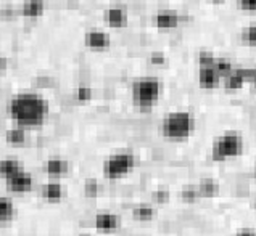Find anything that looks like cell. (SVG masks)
I'll return each mask as SVG.
<instances>
[{
	"label": "cell",
	"instance_id": "obj_26",
	"mask_svg": "<svg viewBox=\"0 0 256 236\" xmlns=\"http://www.w3.org/2000/svg\"><path fill=\"white\" fill-rule=\"evenodd\" d=\"M76 98L79 101H89L92 98V88L90 87H87V85H81V87H78V90H76Z\"/></svg>",
	"mask_w": 256,
	"mask_h": 236
},
{
	"label": "cell",
	"instance_id": "obj_32",
	"mask_svg": "<svg viewBox=\"0 0 256 236\" xmlns=\"http://www.w3.org/2000/svg\"><path fill=\"white\" fill-rule=\"evenodd\" d=\"M253 177H254V180H256V162H254V167H253Z\"/></svg>",
	"mask_w": 256,
	"mask_h": 236
},
{
	"label": "cell",
	"instance_id": "obj_14",
	"mask_svg": "<svg viewBox=\"0 0 256 236\" xmlns=\"http://www.w3.org/2000/svg\"><path fill=\"white\" fill-rule=\"evenodd\" d=\"M153 21H155V26L160 29H174L179 26L180 16L178 13H172V11H162L156 14Z\"/></svg>",
	"mask_w": 256,
	"mask_h": 236
},
{
	"label": "cell",
	"instance_id": "obj_13",
	"mask_svg": "<svg viewBox=\"0 0 256 236\" xmlns=\"http://www.w3.org/2000/svg\"><path fill=\"white\" fill-rule=\"evenodd\" d=\"M196 188H198L200 198H216L221 191V185L216 179H202L198 183H196Z\"/></svg>",
	"mask_w": 256,
	"mask_h": 236
},
{
	"label": "cell",
	"instance_id": "obj_25",
	"mask_svg": "<svg viewBox=\"0 0 256 236\" xmlns=\"http://www.w3.org/2000/svg\"><path fill=\"white\" fill-rule=\"evenodd\" d=\"M152 199H153V203H156V204H166V203H170L171 193L166 188H158L152 193Z\"/></svg>",
	"mask_w": 256,
	"mask_h": 236
},
{
	"label": "cell",
	"instance_id": "obj_27",
	"mask_svg": "<svg viewBox=\"0 0 256 236\" xmlns=\"http://www.w3.org/2000/svg\"><path fill=\"white\" fill-rule=\"evenodd\" d=\"M98 190H100V187H98L97 180H87V182L84 183V191H86V195H87V196H90V198L97 196Z\"/></svg>",
	"mask_w": 256,
	"mask_h": 236
},
{
	"label": "cell",
	"instance_id": "obj_12",
	"mask_svg": "<svg viewBox=\"0 0 256 236\" xmlns=\"http://www.w3.org/2000/svg\"><path fill=\"white\" fill-rule=\"evenodd\" d=\"M24 169H23V164L18 161V159H14V158H4L2 161H0V177L6 182V180H10L12 177H14L16 174L20 172H23Z\"/></svg>",
	"mask_w": 256,
	"mask_h": 236
},
{
	"label": "cell",
	"instance_id": "obj_16",
	"mask_svg": "<svg viewBox=\"0 0 256 236\" xmlns=\"http://www.w3.org/2000/svg\"><path fill=\"white\" fill-rule=\"evenodd\" d=\"M16 216V208L10 198L0 196V224L12 222Z\"/></svg>",
	"mask_w": 256,
	"mask_h": 236
},
{
	"label": "cell",
	"instance_id": "obj_29",
	"mask_svg": "<svg viewBox=\"0 0 256 236\" xmlns=\"http://www.w3.org/2000/svg\"><path fill=\"white\" fill-rule=\"evenodd\" d=\"M150 61H152L153 64H164V63H166V58H164V55H162V53H153V55L150 56Z\"/></svg>",
	"mask_w": 256,
	"mask_h": 236
},
{
	"label": "cell",
	"instance_id": "obj_2",
	"mask_svg": "<svg viewBox=\"0 0 256 236\" xmlns=\"http://www.w3.org/2000/svg\"><path fill=\"white\" fill-rule=\"evenodd\" d=\"M195 130V117L188 111H172L163 117L160 124V134L168 140L182 142Z\"/></svg>",
	"mask_w": 256,
	"mask_h": 236
},
{
	"label": "cell",
	"instance_id": "obj_20",
	"mask_svg": "<svg viewBox=\"0 0 256 236\" xmlns=\"http://www.w3.org/2000/svg\"><path fill=\"white\" fill-rule=\"evenodd\" d=\"M224 87L228 88V90H238V88H242L245 85V80L242 79V76L238 74V72L234 69L232 74H229L224 80Z\"/></svg>",
	"mask_w": 256,
	"mask_h": 236
},
{
	"label": "cell",
	"instance_id": "obj_35",
	"mask_svg": "<svg viewBox=\"0 0 256 236\" xmlns=\"http://www.w3.org/2000/svg\"><path fill=\"white\" fill-rule=\"evenodd\" d=\"M254 208H256V201H254Z\"/></svg>",
	"mask_w": 256,
	"mask_h": 236
},
{
	"label": "cell",
	"instance_id": "obj_4",
	"mask_svg": "<svg viewBox=\"0 0 256 236\" xmlns=\"http://www.w3.org/2000/svg\"><path fill=\"white\" fill-rule=\"evenodd\" d=\"M162 95V82L155 77H142L132 84V101L140 109H150Z\"/></svg>",
	"mask_w": 256,
	"mask_h": 236
},
{
	"label": "cell",
	"instance_id": "obj_34",
	"mask_svg": "<svg viewBox=\"0 0 256 236\" xmlns=\"http://www.w3.org/2000/svg\"><path fill=\"white\" fill-rule=\"evenodd\" d=\"M79 236H90L89 233H82V235H79Z\"/></svg>",
	"mask_w": 256,
	"mask_h": 236
},
{
	"label": "cell",
	"instance_id": "obj_11",
	"mask_svg": "<svg viewBox=\"0 0 256 236\" xmlns=\"http://www.w3.org/2000/svg\"><path fill=\"white\" fill-rule=\"evenodd\" d=\"M84 42H86L87 47H90L94 50H104V48L110 47L108 34H105L104 31H97V29L87 32L86 37H84Z\"/></svg>",
	"mask_w": 256,
	"mask_h": 236
},
{
	"label": "cell",
	"instance_id": "obj_28",
	"mask_svg": "<svg viewBox=\"0 0 256 236\" xmlns=\"http://www.w3.org/2000/svg\"><path fill=\"white\" fill-rule=\"evenodd\" d=\"M237 3L244 11H256V0H237Z\"/></svg>",
	"mask_w": 256,
	"mask_h": 236
},
{
	"label": "cell",
	"instance_id": "obj_5",
	"mask_svg": "<svg viewBox=\"0 0 256 236\" xmlns=\"http://www.w3.org/2000/svg\"><path fill=\"white\" fill-rule=\"evenodd\" d=\"M136 164H137L136 156L132 153H128V151L116 153L104 161L102 172H104V177L106 180H120L132 172Z\"/></svg>",
	"mask_w": 256,
	"mask_h": 236
},
{
	"label": "cell",
	"instance_id": "obj_24",
	"mask_svg": "<svg viewBox=\"0 0 256 236\" xmlns=\"http://www.w3.org/2000/svg\"><path fill=\"white\" fill-rule=\"evenodd\" d=\"M240 37H242V40L246 43V45L256 47V24H252V26L245 27Z\"/></svg>",
	"mask_w": 256,
	"mask_h": 236
},
{
	"label": "cell",
	"instance_id": "obj_19",
	"mask_svg": "<svg viewBox=\"0 0 256 236\" xmlns=\"http://www.w3.org/2000/svg\"><path fill=\"white\" fill-rule=\"evenodd\" d=\"M5 140L8 143L12 145H23L26 142V132L24 129H21V127H14V129H10V130H6V134H5Z\"/></svg>",
	"mask_w": 256,
	"mask_h": 236
},
{
	"label": "cell",
	"instance_id": "obj_15",
	"mask_svg": "<svg viewBox=\"0 0 256 236\" xmlns=\"http://www.w3.org/2000/svg\"><path fill=\"white\" fill-rule=\"evenodd\" d=\"M63 195H64V190L58 182H50V183H46V185L42 187V198L47 199V201H50V203L60 201V199L63 198Z\"/></svg>",
	"mask_w": 256,
	"mask_h": 236
},
{
	"label": "cell",
	"instance_id": "obj_17",
	"mask_svg": "<svg viewBox=\"0 0 256 236\" xmlns=\"http://www.w3.org/2000/svg\"><path fill=\"white\" fill-rule=\"evenodd\" d=\"M44 8H46L44 0H26L23 8H21V13L28 18H38L44 13Z\"/></svg>",
	"mask_w": 256,
	"mask_h": 236
},
{
	"label": "cell",
	"instance_id": "obj_9",
	"mask_svg": "<svg viewBox=\"0 0 256 236\" xmlns=\"http://www.w3.org/2000/svg\"><path fill=\"white\" fill-rule=\"evenodd\" d=\"M105 23L112 27H122L128 24V13L121 6H112L104 14Z\"/></svg>",
	"mask_w": 256,
	"mask_h": 236
},
{
	"label": "cell",
	"instance_id": "obj_8",
	"mask_svg": "<svg viewBox=\"0 0 256 236\" xmlns=\"http://www.w3.org/2000/svg\"><path fill=\"white\" fill-rule=\"evenodd\" d=\"M222 77L219 76L214 66H206V68H200L198 71V82L203 88H216L221 84Z\"/></svg>",
	"mask_w": 256,
	"mask_h": 236
},
{
	"label": "cell",
	"instance_id": "obj_21",
	"mask_svg": "<svg viewBox=\"0 0 256 236\" xmlns=\"http://www.w3.org/2000/svg\"><path fill=\"white\" fill-rule=\"evenodd\" d=\"M214 68L216 71L219 72V76L222 77V80L228 77L229 74H232V71L236 69L232 66V63L228 60V58H216V61H214Z\"/></svg>",
	"mask_w": 256,
	"mask_h": 236
},
{
	"label": "cell",
	"instance_id": "obj_23",
	"mask_svg": "<svg viewBox=\"0 0 256 236\" xmlns=\"http://www.w3.org/2000/svg\"><path fill=\"white\" fill-rule=\"evenodd\" d=\"M236 71L242 76L245 84L250 82L256 88V68H236Z\"/></svg>",
	"mask_w": 256,
	"mask_h": 236
},
{
	"label": "cell",
	"instance_id": "obj_10",
	"mask_svg": "<svg viewBox=\"0 0 256 236\" xmlns=\"http://www.w3.org/2000/svg\"><path fill=\"white\" fill-rule=\"evenodd\" d=\"M44 171L47 172V175L50 177H63L66 175L68 171H70V162L63 158H50L46 166H44Z\"/></svg>",
	"mask_w": 256,
	"mask_h": 236
},
{
	"label": "cell",
	"instance_id": "obj_1",
	"mask_svg": "<svg viewBox=\"0 0 256 236\" xmlns=\"http://www.w3.org/2000/svg\"><path fill=\"white\" fill-rule=\"evenodd\" d=\"M48 101L39 93H18L8 103V113L14 124L21 129L40 127L48 116Z\"/></svg>",
	"mask_w": 256,
	"mask_h": 236
},
{
	"label": "cell",
	"instance_id": "obj_31",
	"mask_svg": "<svg viewBox=\"0 0 256 236\" xmlns=\"http://www.w3.org/2000/svg\"><path fill=\"white\" fill-rule=\"evenodd\" d=\"M6 66H8V60L6 58H4V56H0V74L6 69Z\"/></svg>",
	"mask_w": 256,
	"mask_h": 236
},
{
	"label": "cell",
	"instance_id": "obj_22",
	"mask_svg": "<svg viewBox=\"0 0 256 236\" xmlns=\"http://www.w3.org/2000/svg\"><path fill=\"white\" fill-rule=\"evenodd\" d=\"M180 199L186 203H195L200 199V193H198V188H196V183L195 185H186L184 188L180 190Z\"/></svg>",
	"mask_w": 256,
	"mask_h": 236
},
{
	"label": "cell",
	"instance_id": "obj_3",
	"mask_svg": "<svg viewBox=\"0 0 256 236\" xmlns=\"http://www.w3.org/2000/svg\"><path fill=\"white\" fill-rule=\"evenodd\" d=\"M245 150V142L242 134L236 130H228L218 135L211 145V159L216 162H226L242 156Z\"/></svg>",
	"mask_w": 256,
	"mask_h": 236
},
{
	"label": "cell",
	"instance_id": "obj_7",
	"mask_svg": "<svg viewBox=\"0 0 256 236\" xmlns=\"http://www.w3.org/2000/svg\"><path fill=\"white\" fill-rule=\"evenodd\" d=\"M94 225L98 232L104 233H113L121 227V219L112 212H102L97 214L94 219Z\"/></svg>",
	"mask_w": 256,
	"mask_h": 236
},
{
	"label": "cell",
	"instance_id": "obj_18",
	"mask_svg": "<svg viewBox=\"0 0 256 236\" xmlns=\"http://www.w3.org/2000/svg\"><path fill=\"white\" fill-rule=\"evenodd\" d=\"M132 217L140 222H150L155 217V208L148 203H140L132 209Z\"/></svg>",
	"mask_w": 256,
	"mask_h": 236
},
{
	"label": "cell",
	"instance_id": "obj_30",
	"mask_svg": "<svg viewBox=\"0 0 256 236\" xmlns=\"http://www.w3.org/2000/svg\"><path fill=\"white\" fill-rule=\"evenodd\" d=\"M236 236H256V230H253V228H240Z\"/></svg>",
	"mask_w": 256,
	"mask_h": 236
},
{
	"label": "cell",
	"instance_id": "obj_6",
	"mask_svg": "<svg viewBox=\"0 0 256 236\" xmlns=\"http://www.w3.org/2000/svg\"><path fill=\"white\" fill-rule=\"evenodd\" d=\"M6 188H8V191H12V193H18V195H23V193H29V191L32 190L34 187V179L32 175L23 171L16 174L14 177H12L10 180H6Z\"/></svg>",
	"mask_w": 256,
	"mask_h": 236
},
{
	"label": "cell",
	"instance_id": "obj_33",
	"mask_svg": "<svg viewBox=\"0 0 256 236\" xmlns=\"http://www.w3.org/2000/svg\"><path fill=\"white\" fill-rule=\"evenodd\" d=\"M211 2H213V3H222L224 0H211Z\"/></svg>",
	"mask_w": 256,
	"mask_h": 236
}]
</instances>
